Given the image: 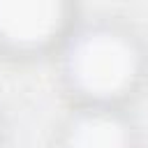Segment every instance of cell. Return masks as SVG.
Masks as SVG:
<instances>
[{
    "mask_svg": "<svg viewBox=\"0 0 148 148\" xmlns=\"http://www.w3.org/2000/svg\"><path fill=\"white\" fill-rule=\"evenodd\" d=\"M143 49L116 23L74 28L62 44V76L81 104L116 106L143 79Z\"/></svg>",
    "mask_w": 148,
    "mask_h": 148,
    "instance_id": "cell-1",
    "label": "cell"
},
{
    "mask_svg": "<svg viewBox=\"0 0 148 148\" xmlns=\"http://www.w3.org/2000/svg\"><path fill=\"white\" fill-rule=\"evenodd\" d=\"M74 0H0V51L35 56L72 35Z\"/></svg>",
    "mask_w": 148,
    "mask_h": 148,
    "instance_id": "cell-2",
    "label": "cell"
},
{
    "mask_svg": "<svg viewBox=\"0 0 148 148\" xmlns=\"http://www.w3.org/2000/svg\"><path fill=\"white\" fill-rule=\"evenodd\" d=\"M62 148H132V127L116 106L81 104L65 125Z\"/></svg>",
    "mask_w": 148,
    "mask_h": 148,
    "instance_id": "cell-3",
    "label": "cell"
}]
</instances>
